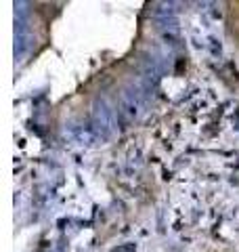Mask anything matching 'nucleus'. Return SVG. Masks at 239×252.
<instances>
[{
	"label": "nucleus",
	"instance_id": "obj_1",
	"mask_svg": "<svg viewBox=\"0 0 239 252\" xmlns=\"http://www.w3.org/2000/svg\"><path fill=\"white\" fill-rule=\"evenodd\" d=\"M147 99H149V86L145 82H132L122 91L120 97V116L126 124H130L134 120H139L141 114L147 107Z\"/></svg>",
	"mask_w": 239,
	"mask_h": 252
},
{
	"label": "nucleus",
	"instance_id": "obj_2",
	"mask_svg": "<svg viewBox=\"0 0 239 252\" xmlns=\"http://www.w3.org/2000/svg\"><path fill=\"white\" fill-rule=\"evenodd\" d=\"M92 132L99 139H109L116 132V114L105 99H97L92 103Z\"/></svg>",
	"mask_w": 239,
	"mask_h": 252
}]
</instances>
